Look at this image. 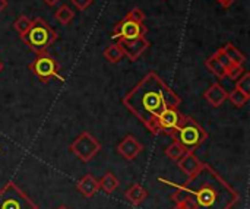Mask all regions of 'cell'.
Here are the masks:
<instances>
[{
  "label": "cell",
  "mask_w": 250,
  "mask_h": 209,
  "mask_svg": "<svg viewBox=\"0 0 250 209\" xmlns=\"http://www.w3.org/2000/svg\"><path fill=\"white\" fill-rule=\"evenodd\" d=\"M158 182L173 186L177 190L171 195L174 202L189 198L193 207L202 209H231L240 201V195L229 185L209 164L204 163L201 170L185 183H173L166 179Z\"/></svg>",
  "instance_id": "6da1fadb"
},
{
  "label": "cell",
  "mask_w": 250,
  "mask_h": 209,
  "mask_svg": "<svg viewBox=\"0 0 250 209\" xmlns=\"http://www.w3.org/2000/svg\"><path fill=\"white\" fill-rule=\"evenodd\" d=\"M122 103L155 135V119L167 108H179L182 98L155 72H149L123 97Z\"/></svg>",
  "instance_id": "7a4b0ae2"
},
{
  "label": "cell",
  "mask_w": 250,
  "mask_h": 209,
  "mask_svg": "<svg viewBox=\"0 0 250 209\" xmlns=\"http://www.w3.org/2000/svg\"><path fill=\"white\" fill-rule=\"evenodd\" d=\"M23 44L34 51L35 54L47 53V50L56 42L57 32L42 19V18H34L29 29L21 37Z\"/></svg>",
  "instance_id": "3957f363"
},
{
  "label": "cell",
  "mask_w": 250,
  "mask_h": 209,
  "mask_svg": "<svg viewBox=\"0 0 250 209\" xmlns=\"http://www.w3.org/2000/svg\"><path fill=\"white\" fill-rule=\"evenodd\" d=\"M170 138L179 142L188 152H195L202 144L207 142L208 133L195 119L189 116H183L179 127L174 130V133Z\"/></svg>",
  "instance_id": "277c9868"
},
{
  "label": "cell",
  "mask_w": 250,
  "mask_h": 209,
  "mask_svg": "<svg viewBox=\"0 0 250 209\" xmlns=\"http://www.w3.org/2000/svg\"><path fill=\"white\" fill-rule=\"evenodd\" d=\"M0 209H38V207L15 182H7L0 189Z\"/></svg>",
  "instance_id": "5b68a950"
},
{
  "label": "cell",
  "mask_w": 250,
  "mask_h": 209,
  "mask_svg": "<svg viewBox=\"0 0 250 209\" xmlns=\"http://www.w3.org/2000/svg\"><path fill=\"white\" fill-rule=\"evenodd\" d=\"M29 70L42 84H48L51 79H57L60 82H64V78L60 75L59 62L53 56H50L48 53L37 54V59L29 64Z\"/></svg>",
  "instance_id": "8992f818"
},
{
  "label": "cell",
  "mask_w": 250,
  "mask_h": 209,
  "mask_svg": "<svg viewBox=\"0 0 250 209\" xmlns=\"http://www.w3.org/2000/svg\"><path fill=\"white\" fill-rule=\"evenodd\" d=\"M101 144L89 132H82L69 145V151L83 163H89L91 160H94L101 152Z\"/></svg>",
  "instance_id": "52a82bcc"
},
{
  "label": "cell",
  "mask_w": 250,
  "mask_h": 209,
  "mask_svg": "<svg viewBox=\"0 0 250 209\" xmlns=\"http://www.w3.org/2000/svg\"><path fill=\"white\" fill-rule=\"evenodd\" d=\"M146 32H148V28L144 23L133 22L130 19L123 18L114 25L111 38L117 41H133L141 37H145Z\"/></svg>",
  "instance_id": "ba28073f"
},
{
  "label": "cell",
  "mask_w": 250,
  "mask_h": 209,
  "mask_svg": "<svg viewBox=\"0 0 250 209\" xmlns=\"http://www.w3.org/2000/svg\"><path fill=\"white\" fill-rule=\"evenodd\" d=\"M182 119H183V114H180L179 108H167V110H164L155 119V123H154L155 135L164 133V135L171 136L174 133V130L179 127Z\"/></svg>",
  "instance_id": "9c48e42d"
},
{
  "label": "cell",
  "mask_w": 250,
  "mask_h": 209,
  "mask_svg": "<svg viewBox=\"0 0 250 209\" xmlns=\"http://www.w3.org/2000/svg\"><path fill=\"white\" fill-rule=\"evenodd\" d=\"M117 152L127 161H133L139 157V154L144 151L142 144L133 136V135H126L119 144H117Z\"/></svg>",
  "instance_id": "30bf717a"
},
{
  "label": "cell",
  "mask_w": 250,
  "mask_h": 209,
  "mask_svg": "<svg viewBox=\"0 0 250 209\" xmlns=\"http://www.w3.org/2000/svg\"><path fill=\"white\" fill-rule=\"evenodd\" d=\"M122 48L125 56L130 60V62H136L149 47V41L145 37H141L138 40L133 41H117Z\"/></svg>",
  "instance_id": "8fae6325"
},
{
  "label": "cell",
  "mask_w": 250,
  "mask_h": 209,
  "mask_svg": "<svg viewBox=\"0 0 250 209\" xmlns=\"http://www.w3.org/2000/svg\"><path fill=\"white\" fill-rule=\"evenodd\" d=\"M227 95L229 92L223 88V85L220 82L212 84L205 92H204V98L215 108L221 107L226 101H227Z\"/></svg>",
  "instance_id": "7c38bea8"
},
{
  "label": "cell",
  "mask_w": 250,
  "mask_h": 209,
  "mask_svg": "<svg viewBox=\"0 0 250 209\" xmlns=\"http://www.w3.org/2000/svg\"><path fill=\"white\" fill-rule=\"evenodd\" d=\"M76 189H78V192L82 196L94 198L98 193V190H100V185H98V180L91 173H86L85 176H82L76 182Z\"/></svg>",
  "instance_id": "4fadbf2b"
},
{
  "label": "cell",
  "mask_w": 250,
  "mask_h": 209,
  "mask_svg": "<svg viewBox=\"0 0 250 209\" xmlns=\"http://www.w3.org/2000/svg\"><path fill=\"white\" fill-rule=\"evenodd\" d=\"M204 163H201V160L193 154V152H186L185 157H182L179 161H177V167L180 171H183L188 177H192L195 176L201 167H202Z\"/></svg>",
  "instance_id": "5bb4252c"
},
{
  "label": "cell",
  "mask_w": 250,
  "mask_h": 209,
  "mask_svg": "<svg viewBox=\"0 0 250 209\" xmlns=\"http://www.w3.org/2000/svg\"><path fill=\"white\" fill-rule=\"evenodd\" d=\"M125 199H126L130 205L138 207V205L144 204V202L148 199V192H146V189H145L142 185L135 183V185L129 186L127 190L125 192Z\"/></svg>",
  "instance_id": "9a60e30c"
},
{
  "label": "cell",
  "mask_w": 250,
  "mask_h": 209,
  "mask_svg": "<svg viewBox=\"0 0 250 209\" xmlns=\"http://www.w3.org/2000/svg\"><path fill=\"white\" fill-rule=\"evenodd\" d=\"M98 185H100V190H103L105 195H111L119 188V179L114 176V173H105L98 180Z\"/></svg>",
  "instance_id": "2e32d148"
},
{
  "label": "cell",
  "mask_w": 250,
  "mask_h": 209,
  "mask_svg": "<svg viewBox=\"0 0 250 209\" xmlns=\"http://www.w3.org/2000/svg\"><path fill=\"white\" fill-rule=\"evenodd\" d=\"M103 54H104V59H105L108 63H111V64L119 63V62L125 57L123 48H122V45H120L119 42H117V44H111V45L105 47V48H104V51H103Z\"/></svg>",
  "instance_id": "e0dca14e"
},
{
  "label": "cell",
  "mask_w": 250,
  "mask_h": 209,
  "mask_svg": "<svg viewBox=\"0 0 250 209\" xmlns=\"http://www.w3.org/2000/svg\"><path fill=\"white\" fill-rule=\"evenodd\" d=\"M223 48V51L226 53V56L230 59V62L231 63H234V64H243L245 62H246V56L234 45V44H231V42H227L224 47H221Z\"/></svg>",
  "instance_id": "ac0fdd59"
},
{
  "label": "cell",
  "mask_w": 250,
  "mask_h": 209,
  "mask_svg": "<svg viewBox=\"0 0 250 209\" xmlns=\"http://www.w3.org/2000/svg\"><path fill=\"white\" fill-rule=\"evenodd\" d=\"M205 66L208 67V70L215 75L218 79H226V67L220 63V60L215 57V54H212L209 59H207Z\"/></svg>",
  "instance_id": "d6986e66"
},
{
  "label": "cell",
  "mask_w": 250,
  "mask_h": 209,
  "mask_svg": "<svg viewBox=\"0 0 250 209\" xmlns=\"http://www.w3.org/2000/svg\"><path fill=\"white\" fill-rule=\"evenodd\" d=\"M54 18L60 22V23H63V25H67V23H70L72 22V19L75 18V10L73 9H70L67 4H62V6H59L57 7V10L54 12Z\"/></svg>",
  "instance_id": "ffe728a7"
},
{
  "label": "cell",
  "mask_w": 250,
  "mask_h": 209,
  "mask_svg": "<svg viewBox=\"0 0 250 209\" xmlns=\"http://www.w3.org/2000/svg\"><path fill=\"white\" fill-rule=\"evenodd\" d=\"M188 151L179 144V142H176V141H173L167 148H166V151H164V154L170 158V160H173V161H179L182 157H185V154H186Z\"/></svg>",
  "instance_id": "44dd1931"
},
{
  "label": "cell",
  "mask_w": 250,
  "mask_h": 209,
  "mask_svg": "<svg viewBox=\"0 0 250 209\" xmlns=\"http://www.w3.org/2000/svg\"><path fill=\"white\" fill-rule=\"evenodd\" d=\"M227 100H230L236 108H242V107H245V104H246V103L250 100V95H246V94H245V92H242L240 89L234 88L233 91H230V92H229Z\"/></svg>",
  "instance_id": "7402d4cb"
},
{
  "label": "cell",
  "mask_w": 250,
  "mask_h": 209,
  "mask_svg": "<svg viewBox=\"0 0 250 209\" xmlns=\"http://www.w3.org/2000/svg\"><path fill=\"white\" fill-rule=\"evenodd\" d=\"M31 23H32V19H29V18L25 16V15H21V16L13 22V28H15V31L19 34V37H22V35L29 29Z\"/></svg>",
  "instance_id": "603a6c76"
},
{
  "label": "cell",
  "mask_w": 250,
  "mask_h": 209,
  "mask_svg": "<svg viewBox=\"0 0 250 209\" xmlns=\"http://www.w3.org/2000/svg\"><path fill=\"white\" fill-rule=\"evenodd\" d=\"M246 72V69L243 67V64H231L226 69V78L231 79V81H237L243 73Z\"/></svg>",
  "instance_id": "cb8c5ba5"
},
{
  "label": "cell",
  "mask_w": 250,
  "mask_h": 209,
  "mask_svg": "<svg viewBox=\"0 0 250 209\" xmlns=\"http://www.w3.org/2000/svg\"><path fill=\"white\" fill-rule=\"evenodd\" d=\"M234 88L240 89L242 92H245L246 95H250V73L246 70L237 81H236V85Z\"/></svg>",
  "instance_id": "d4e9b609"
},
{
  "label": "cell",
  "mask_w": 250,
  "mask_h": 209,
  "mask_svg": "<svg viewBox=\"0 0 250 209\" xmlns=\"http://www.w3.org/2000/svg\"><path fill=\"white\" fill-rule=\"evenodd\" d=\"M126 19H130V21H133V22H139V23H144L145 22V12L142 10V9H139V7H133V9H130L129 12H127V15L125 16Z\"/></svg>",
  "instance_id": "484cf974"
},
{
  "label": "cell",
  "mask_w": 250,
  "mask_h": 209,
  "mask_svg": "<svg viewBox=\"0 0 250 209\" xmlns=\"http://www.w3.org/2000/svg\"><path fill=\"white\" fill-rule=\"evenodd\" d=\"M214 54H215V57H217V59L220 60V63H221V64H223V66H224L226 69H227L229 66H231V64H233V63L230 62V59H229V57L226 56V53L223 51V48H218V50H217V51H215Z\"/></svg>",
  "instance_id": "4316f807"
},
{
  "label": "cell",
  "mask_w": 250,
  "mask_h": 209,
  "mask_svg": "<svg viewBox=\"0 0 250 209\" xmlns=\"http://www.w3.org/2000/svg\"><path fill=\"white\" fill-rule=\"evenodd\" d=\"M70 3H72L78 10L85 12V10L94 3V0H70Z\"/></svg>",
  "instance_id": "83f0119b"
},
{
  "label": "cell",
  "mask_w": 250,
  "mask_h": 209,
  "mask_svg": "<svg viewBox=\"0 0 250 209\" xmlns=\"http://www.w3.org/2000/svg\"><path fill=\"white\" fill-rule=\"evenodd\" d=\"M176 205L173 207V209H193V202L189 198H185L179 202H174Z\"/></svg>",
  "instance_id": "f1b7e54d"
},
{
  "label": "cell",
  "mask_w": 250,
  "mask_h": 209,
  "mask_svg": "<svg viewBox=\"0 0 250 209\" xmlns=\"http://www.w3.org/2000/svg\"><path fill=\"white\" fill-rule=\"evenodd\" d=\"M217 1H218V3H220L223 7H224V9H229V7H230V6H231V4H233L236 0H217Z\"/></svg>",
  "instance_id": "f546056e"
},
{
  "label": "cell",
  "mask_w": 250,
  "mask_h": 209,
  "mask_svg": "<svg viewBox=\"0 0 250 209\" xmlns=\"http://www.w3.org/2000/svg\"><path fill=\"white\" fill-rule=\"evenodd\" d=\"M48 7H54V6H57L62 0H42Z\"/></svg>",
  "instance_id": "4dcf8cb0"
},
{
  "label": "cell",
  "mask_w": 250,
  "mask_h": 209,
  "mask_svg": "<svg viewBox=\"0 0 250 209\" xmlns=\"http://www.w3.org/2000/svg\"><path fill=\"white\" fill-rule=\"evenodd\" d=\"M7 7V0H0V13Z\"/></svg>",
  "instance_id": "1f68e13d"
},
{
  "label": "cell",
  "mask_w": 250,
  "mask_h": 209,
  "mask_svg": "<svg viewBox=\"0 0 250 209\" xmlns=\"http://www.w3.org/2000/svg\"><path fill=\"white\" fill-rule=\"evenodd\" d=\"M3 67H4V64H3V62H1V60H0V72H1V70H3Z\"/></svg>",
  "instance_id": "d6a6232c"
},
{
  "label": "cell",
  "mask_w": 250,
  "mask_h": 209,
  "mask_svg": "<svg viewBox=\"0 0 250 209\" xmlns=\"http://www.w3.org/2000/svg\"><path fill=\"white\" fill-rule=\"evenodd\" d=\"M56 209H69L67 207H64V205H62V207H59V208H56Z\"/></svg>",
  "instance_id": "836d02e7"
},
{
  "label": "cell",
  "mask_w": 250,
  "mask_h": 209,
  "mask_svg": "<svg viewBox=\"0 0 250 209\" xmlns=\"http://www.w3.org/2000/svg\"><path fill=\"white\" fill-rule=\"evenodd\" d=\"M0 152H1V148H0Z\"/></svg>",
  "instance_id": "e575fe53"
}]
</instances>
